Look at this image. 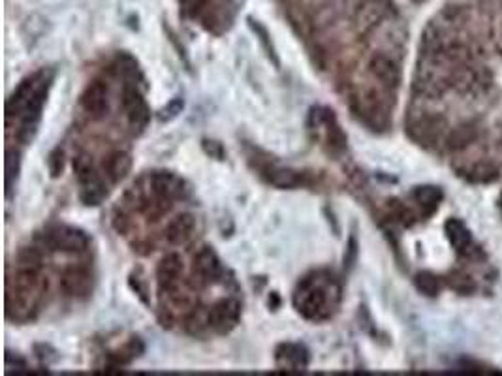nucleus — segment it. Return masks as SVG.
Returning <instances> with one entry per match:
<instances>
[{
  "mask_svg": "<svg viewBox=\"0 0 502 376\" xmlns=\"http://www.w3.org/2000/svg\"><path fill=\"white\" fill-rule=\"evenodd\" d=\"M49 167H51L53 175H58V173L63 172V152L61 155L53 152L51 158H49Z\"/></svg>",
  "mask_w": 502,
  "mask_h": 376,
  "instance_id": "0eeeda50",
  "label": "nucleus"
},
{
  "mask_svg": "<svg viewBox=\"0 0 502 376\" xmlns=\"http://www.w3.org/2000/svg\"><path fill=\"white\" fill-rule=\"evenodd\" d=\"M130 166H132L130 157L125 155V152H113V155H110V157L105 158L104 162H102L104 172L108 173V177H110L113 183H119L120 179L125 177L126 173H128Z\"/></svg>",
  "mask_w": 502,
  "mask_h": 376,
  "instance_id": "423d86ee",
  "label": "nucleus"
},
{
  "mask_svg": "<svg viewBox=\"0 0 502 376\" xmlns=\"http://www.w3.org/2000/svg\"><path fill=\"white\" fill-rule=\"evenodd\" d=\"M407 128L459 177L502 181V0L450 6L425 31Z\"/></svg>",
  "mask_w": 502,
  "mask_h": 376,
  "instance_id": "f257e3e1",
  "label": "nucleus"
},
{
  "mask_svg": "<svg viewBox=\"0 0 502 376\" xmlns=\"http://www.w3.org/2000/svg\"><path fill=\"white\" fill-rule=\"evenodd\" d=\"M194 228H196V220H194L192 214H181L175 220H172L166 228V237L169 243L177 245V243H183L192 235Z\"/></svg>",
  "mask_w": 502,
  "mask_h": 376,
  "instance_id": "20e7f679",
  "label": "nucleus"
},
{
  "mask_svg": "<svg viewBox=\"0 0 502 376\" xmlns=\"http://www.w3.org/2000/svg\"><path fill=\"white\" fill-rule=\"evenodd\" d=\"M181 2H183L184 10L190 11V14L194 16V14H196V11H198L199 8H202V6L207 2V0H181Z\"/></svg>",
  "mask_w": 502,
  "mask_h": 376,
  "instance_id": "6e6552de",
  "label": "nucleus"
},
{
  "mask_svg": "<svg viewBox=\"0 0 502 376\" xmlns=\"http://www.w3.org/2000/svg\"><path fill=\"white\" fill-rule=\"evenodd\" d=\"M81 105L93 119H100L108 111V89L102 81L90 83L81 96Z\"/></svg>",
  "mask_w": 502,
  "mask_h": 376,
  "instance_id": "7ed1b4c3",
  "label": "nucleus"
},
{
  "mask_svg": "<svg viewBox=\"0 0 502 376\" xmlns=\"http://www.w3.org/2000/svg\"><path fill=\"white\" fill-rule=\"evenodd\" d=\"M89 282L90 277L85 269H68L63 275L61 286L68 296H79V293L89 292Z\"/></svg>",
  "mask_w": 502,
  "mask_h": 376,
  "instance_id": "39448f33",
  "label": "nucleus"
},
{
  "mask_svg": "<svg viewBox=\"0 0 502 376\" xmlns=\"http://www.w3.org/2000/svg\"><path fill=\"white\" fill-rule=\"evenodd\" d=\"M48 243L57 251L83 252L89 245V239L81 231L72 230V228H61V230H55L48 235Z\"/></svg>",
  "mask_w": 502,
  "mask_h": 376,
  "instance_id": "f03ea898",
  "label": "nucleus"
},
{
  "mask_svg": "<svg viewBox=\"0 0 502 376\" xmlns=\"http://www.w3.org/2000/svg\"><path fill=\"white\" fill-rule=\"evenodd\" d=\"M498 204H501V214H502V196H501V202H498Z\"/></svg>",
  "mask_w": 502,
  "mask_h": 376,
  "instance_id": "1a4fd4ad",
  "label": "nucleus"
}]
</instances>
